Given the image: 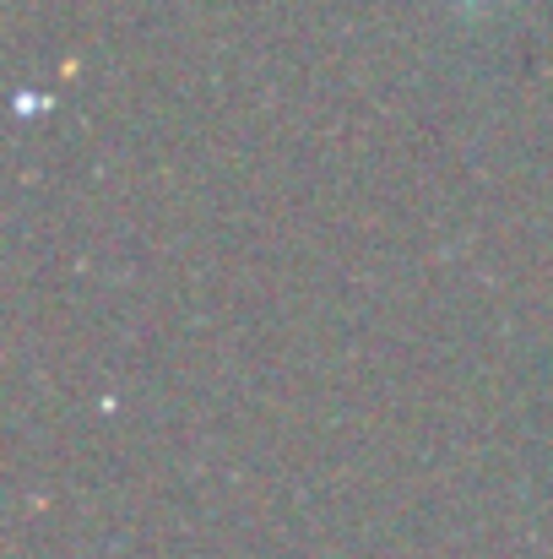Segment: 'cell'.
<instances>
[{
  "mask_svg": "<svg viewBox=\"0 0 553 559\" xmlns=\"http://www.w3.org/2000/svg\"><path fill=\"white\" fill-rule=\"evenodd\" d=\"M450 5H461V11H483V5H494V0H450Z\"/></svg>",
  "mask_w": 553,
  "mask_h": 559,
  "instance_id": "obj_1",
  "label": "cell"
}]
</instances>
